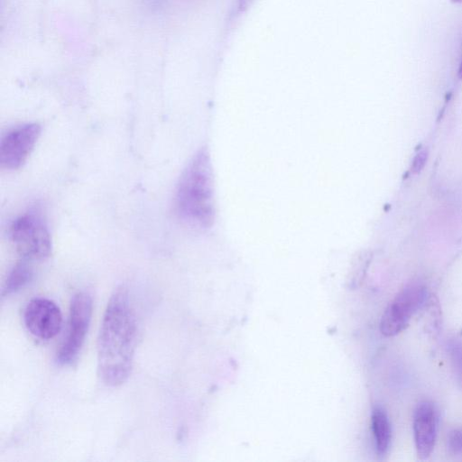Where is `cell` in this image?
I'll use <instances>...</instances> for the list:
<instances>
[{
    "label": "cell",
    "instance_id": "6da1fadb",
    "mask_svg": "<svg viewBox=\"0 0 462 462\" xmlns=\"http://www.w3.org/2000/svg\"><path fill=\"white\" fill-rule=\"evenodd\" d=\"M137 342V321L126 287L112 293L97 337V369L109 386L124 383L131 374Z\"/></svg>",
    "mask_w": 462,
    "mask_h": 462
},
{
    "label": "cell",
    "instance_id": "7a4b0ae2",
    "mask_svg": "<svg viewBox=\"0 0 462 462\" xmlns=\"http://www.w3.org/2000/svg\"><path fill=\"white\" fill-rule=\"evenodd\" d=\"M174 208L187 226L203 231L215 219L214 181L209 152L199 149L184 168L174 196Z\"/></svg>",
    "mask_w": 462,
    "mask_h": 462
},
{
    "label": "cell",
    "instance_id": "3957f363",
    "mask_svg": "<svg viewBox=\"0 0 462 462\" xmlns=\"http://www.w3.org/2000/svg\"><path fill=\"white\" fill-rule=\"evenodd\" d=\"M9 236L23 259L44 260L51 254L50 231L37 211L30 210L17 217L9 227Z\"/></svg>",
    "mask_w": 462,
    "mask_h": 462
},
{
    "label": "cell",
    "instance_id": "277c9868",
    "mask_svg": "<svg viewBox=\"0 0 462 462\" xmlns=\"http://www.w3.org/2000/svg\"><path fill=\"white\" fill-rule=\"evenodd\" d=\"M92 299L79 291L71 299L67 333L57 352V361L63 365L74 363L84 344L92 315Z\"/></svg>",
    "mask_w": 462,
    "mask_h": 462
},
{
    "label": "cell",
    "instance_id": "5b68a950",
    "mask_svg": "<svg viewBox=\"0 0 462 462\" xmlns=\"http://www.w3.org/2000/svg\"><path fill=\"white\" fill-rule=\"evenodd\" d=\"M427 296L426 287L420 282L406 285L388 304L382 315L380 331L393 337L409 325L412 316L422 307Z\"/></svg>",
    "mask_w": 462,
    "mask_h": 462
},
{
    "label": "cell",
    "instance_id": "8992f818",
    "mask_svg": "<svg viewBox=\"0 0 462 462\" xmlns=\"http://www.w3.org/2000/svg\"><path fill=\"white\" fill-rule=\"evenodd\" d=\"M38 123H26L10 129L0 143V164L3 169L18 170L27 161L40 138Z\"/></svg>",
    "mask_w": 462,
    "mask_h": 462
},
{
    "label": "cell",
    "instance_id": "52a82bcc",
    "mask_svg": "<svg viewBox=\"0 0 462 462\" xmlns=\"http://www.w3.org/2000/svg\"><path fill=\"white\" fill-rule=\"evenodd\" d=\"M23 321L28 331L37 338L48 340L61 329L62 314L58 305L46 298H33L26 305Z\"/></svg>",
    "mask_w": 462,
    "mask_h": 462
},
{
    "label": "cell",
    "instance_id": "ba28073f",
    "mask_svg": "<svg viewBox=\"0 0 462 462\" xmlns=\"http://www.w3.org/2000/svg\"><path fill=\"white\" fill-rule=\"evenodd\" d=\"M413 433L419 457H429L437 436V412L432 402L423 401L417 405L413 415Z\"/></svg>",
    "mask_w": 462,
    "mask_h": 462
},
{
    "label": "cell",
    "instance_id": "9c48e42d",
    "mask_svg": "<svg viewBox=\"0 0 462 462\" xmlns=\"http://www.w3.org/2000/svg\"><path fill=\"white\" fill-rule=\"evenodd\" d=\"M371 425L376 452L384 455L391 442V426L386 412L381 407L373 410Z\"/></svg>",
    "mask_w": 462,
    "mask_h": 462
},
{
    "label": "cell",
    "instance_id": "30bf717a",
    "mask_svg": "<svg viewBox=\"0 0 462 462\" xmlns=\"http://www.w3.org/2000/svg\"><path fill=\"white\" fill-rule=\"evenodd\" d=\"M31 261L22 258L11 270L2 291L5 297L23 288L32 278Z\"/></svg>",
    "mask_w": 462,
    "mask_h": 462
},
{
    "label": "cell",
    "instance_id": "8fae6325",
    "mask_svg": "<svg viewBox=\"0 0 462 462\" xmlns=\"http://www.w3.org/2000/svg\"><path fill=\"white\" fill-rule=\"evenodd\" d=\"M448 448L452 453H462V429H454L449 431Z\"/></svg>",
    "mask_w": 462,
    "mask_h": 462
},
{
    "label": "cell",
    "instance_id": "7c38bea8",
    "mask_svg": "<svg viewBox=\"0 0 462 462\" xmlns=\"http://www.w3.org/2000/svg\"><path fill=\"white\" fill-rule=\"evenodd\" d=\"M428 159V152L425 149L420 150L412 159L411 165V171L412 173H419L421 171L426 164Z\"/></svg>",
    "mask_w": 462,
    "mask_h": 462
},
{
    "label": "cell",
    "instance_id": "4fadbf2b",
    "mask_svg": "<svg viewBox=\"0 0 462 462\" xmlns=\"http://www.w3.org/2000/svg\"><path fill=\"white\" fill-rule=\"evenodd\" d=\"M453 361L462 382V344H457L452 349Z\"/></svg>",
    "mask_w": 462,
    "mask_h": 462
},
{
    "label": "cell",
    "instance_id": "5bb4252c",
    "mask_svg": "<svg viewBox=\"0 0 462 462\" xmlns=\"http://www.w3.org/2000/svg\"><path fill=\"white\" fill-rule=\"evenodd\" d=\"M458 77L462 79V60L458 68Z\"/></svg>",
    "mask_w": 462,
    "mask_h": 462
}]
</instances>
